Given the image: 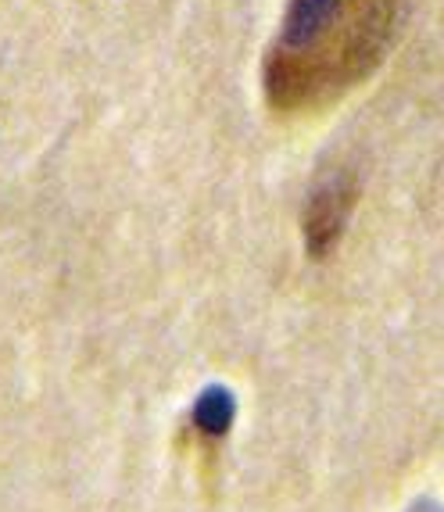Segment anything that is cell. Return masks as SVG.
Masks as SVG:
<instances>
[{"mask_svg": "<svg viewBox=\"0 0 444 512\" xmlns=\"http://www.w3.org/2000/svg\"><path fill=\"white\" fill-rule=\"evenodd\" d=\"M233 416H237V402H233V394L226 391V387H212V391H205L201 398H197L190 423H194V430L201 437L215 441V437H222L233 427Z\"/></svg>", "mask_w": 444, "mask_h": 512, "instance_id": "cell-3", "label": "cell"}, {"mask_svg": "<svg viewBox=\"0 0 444 512\" xmlns=\"http://www.w3.org/2000/svg\"><path fill=\"white\" fill-rule=\"evenodd\" d=\"M398 0H287L280 36L265 54V104L312 115L380 65Z\"/></svg>", "mask_w": 444, "mask_h": 512, "instance_id": "cell-1", "label": "cell"}, {"mask_svg": "<svg viewBox=\"0 0 444 512\" xmlns=\"http://www.w3.org/2000/svg\"><path fill=\"white\" fill-rule=\"evenodd\" d=\"M355 197H359V190H355V180L348 172H337L312 190L305 205V222H301L308 255L326 258L337 248V240L344 237V226L351 219V208H355Z\"/></svg>", "mask_w": 444, "mask_h": 512, "instance_id": "cell-2", "label": "cell"}]
</instances>
